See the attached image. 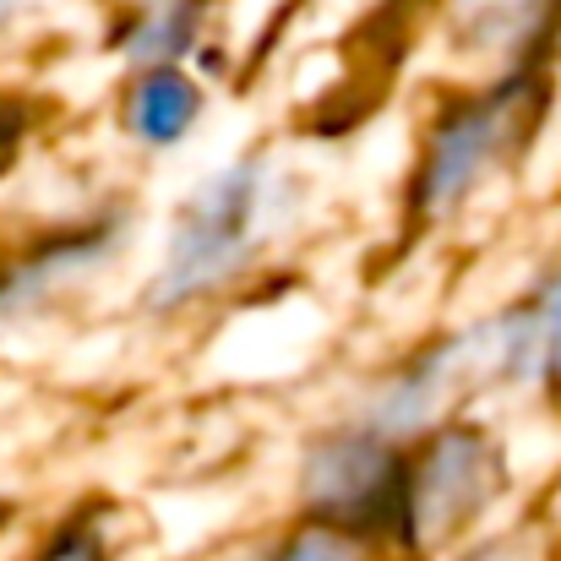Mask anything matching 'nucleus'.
Returning a JSON list of instances; mask_svg holds the SVG:
<instances>
[{"label":"nucleus","instance_id":"obj_1","mask_svg":"<svg viewBox=\"0 0 561 561\" xmlns=\"http://www.w3.org/2000/svg\"><path fill=\"white\" fill-rule=\"evenodd\" d=\"M535 115L529 82H502L485 88L474 99H458L442 110V121L431 126L425 148H420V170L409 186V207L420 218H442L453 213L474 186H485L524 142Z\"/></svg>","mask_w":561,"mask_h":561},{"label":"nucleus","instance_id":"obj_2","mask_svg":"<svg viewBox=\"0 0 561 561\" xmlns=\"http://www.w3.org/2000/svg\"><path fill=\"white\" fill-rule=\"evenodd\" d=\"M496 480H502L496 447L474 425H431L409 447L392 540L409 557L447 546L458 529H469L480 518V507L496 496Z\"/></svg>","mask_w":561,"mask_h":561},{"label":"nucleus","instance_id":"obj_3","mask_svg":"<svg viewBox=\"0 0 561 561\" xmlns=\"http://www.w3.org/2000/svg\"><path fill=\"white\" fill-rule=\"evenodd\" d=\"M262 224H267L262 164H240V170L218 175L175 224V240H170V256L159 273V300L181 306V300L224 289L256 256Z\"/></svg>","mask_w":561,"mask_h":561},{"label":"nucleus","instance_id":"obj_4","mask_svg":"<svg viewBox=\"0 0 561 561\" xmlns=\"http://www.w3.org/2000/svg\"><path fill=\"white\" fill-rule=\"evenodd\" d=\"M403 463L409 453L392 447L381 431H350L328 436L306 458V507L317 524H333L344 535L376 540L398 529V502H403Z\"/></svg>","mask_w":561,"mask_h":561},{"label":"nucleus","instance_id":"obj_5","mask_svg":"<svg viewBox=\"0 0 561 561\" xmlns=\"http://www.w3.org/2000/svg\"><path fill=\"white\" fill-rule=\"evenodd\" d=\"M99 251H104V229H82V234H49L38 245H22L11 262H0V328L38 311Z\"/></svg>","mask_w":561,"mask_h":561},{"label":"nucleus","instance_id":"obj_6","mask_svg":"<svg viewBox=\"0 0 561 561\" xmlns=\"http://www.w3.org/2000/svg\"><path fill=\"white\" fill-rule=\"evenodd\" d=\"M196 115H202V88L175 66H148L126 88V131L153 142V148L181 142L196 126Z\"/></svg>","mask_w":561,"mask_h":561},{"label":"nucleus","instance_id":"obj_7","mask_svg":"<svg viewBox=\"0 0 561 561\" xmlns=\"http://www.w3.org/2000/svg\"><path fill=\"white\" fill-rule=\"evenodd\" d=\"M207 16V0H137L121 16V49L148 71V66H175L196 44Z\"/></svg>","mask_w":561,"mask_h":561},{"label":"nucleus","instance_id":"obj_8","mask_svg":"<svg viewBox=\"0 0 561 561\" xmlns=\"http://www.w3.org/2000/svg\"><path fill=\"white\" fill-rule=\"evenodd\" d=\"M518 322V344H524V366L561 381V273L546 278V289L535 295V306Z\"/></svg>","mask_w":561,"mask_h":561},{"label":"nucleus","instance_id":"obj_9","mask_svg":"<svg viewBox=\"0 0 561 561\" xmlns=\"http://www.w3.org/2000/svg\"><path fill=\"white\" fill-rule=\"evenodd\" d=\"M267 561H366V540L311 518L306 529H295V535H289Z\"/></svg>","mask_w":561,"mask_h":561},{"label":"nucleus","instance_id":"obj_10","mask_svg":"<svg viewBox=\"0 0 561 561\" xmlns=\"http://www.w3.org/2000/svg\"><path fill=\"white\" fill-rule=\"evenodd\" d=\"M22 137H27V110L11 104V99H0V175H5V164L16 159Z\"/></svg>","mask_w":561,"mask_h":561},{"label":"nucleus","instance_id":"obj_11","mask_svg":"<svg viewBox=\"0 0 561 561\" xmlns=\"http://www.w3.org/2000/svg\"><path fill=\"white\" fill-rule=\"evenodd\" d=\"M44 561H104V546H99L88 529H71L60 546H49V557Z\"/></svg>","mask_w":561,"mask_h":561},{"label":"nucleus","instance_id":"obj_12","mask_svg":"<svg viewBox=\"0 0 561 561\" xmlns=\"http://www.w3.org/2000/svg\"><path fill=\"white\" fill-rule=\"evenodd\" d=\"M469 561H535L518 540H502V546H491V551H480V557H469Z\"/></svg>","mask_w":561,"mask_h":561},{"label":"nucleus","instance_id":"obj_13","mask_svg":"<svg viewBox=\"0 0 561 561\" xmlns=\"http://www.w3.org/2000/svg\"><path fill=\"white\" fill-rule=\"evenodd\" d=\"M16 5H22V0H0V22H5V16H11Z\"/></svg>","mask_w":561,"mask_h":561}]
</instances>
